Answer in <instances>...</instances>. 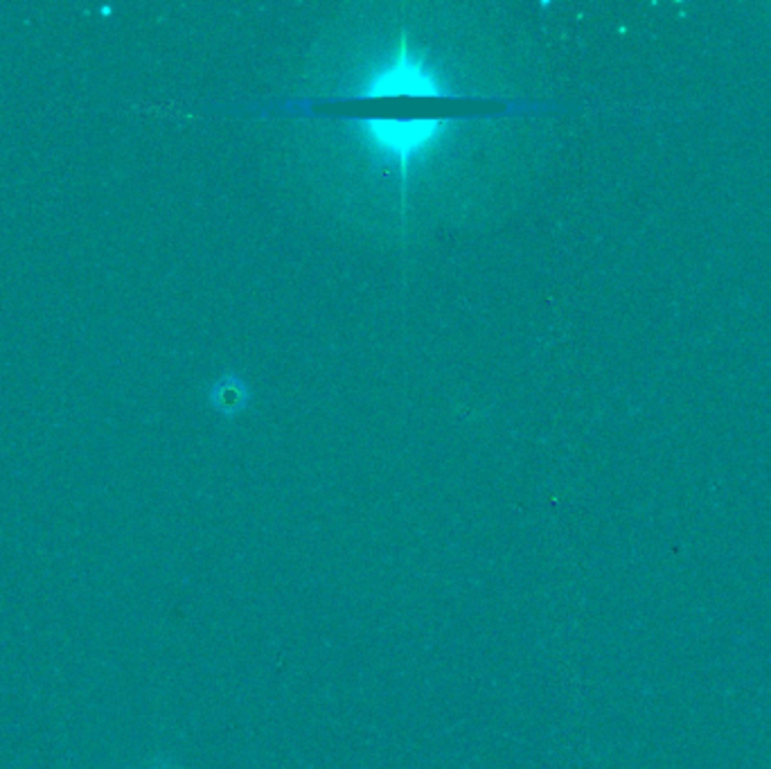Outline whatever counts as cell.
I'll return each mask as SVG.
<instances>
[{"instance_id": "obj_1", "label": "cell", "mask_w": 771, "mask_h": 769, "mask_svg": "<svg viewBox=\"0 0 771 769\" xmlns=\"http://www.w3.org/2000/svg\"><path fill=\"white\" fill-rule=\"evenodd\" d=\"M366 138L384 149L386 153H393L401 161V165L408 163L410 157H416L425 147H431L442 133L445 122L440 120H366L364 122Z\"/></svg>"}, {"instance_id": "obj_2", "label": "cell", "mask_w": 771, "mask_h": 769, "mask_svg": "<svg viewBox=\"0 0 771 769\" xmlns=\"http://www.w3.org/2000/svg\"><path fill=\"white\" fill-rule=\"evenodd\" d=\"M445 86L431 73L422 60L406 53V47L393 64L375 73L366 82L368 97H390V95H442Z\"/></svg>"}, {"instance_id": "obj_3", "label": "cell", "mask_w": 771, "mask_h": 769, "mask_svg": "<svg viewBox=\"0 0 771 769\" xmlns=\"http://www.w3.org/2000/svg\"><path fill=\"white\" fill-rule=\"evenodd\" d=\"M211 402L219 414L233 418L239 412H244V406L248 402V388L237 377H222L211 391Z\"/></svg>"}]
</instances>
